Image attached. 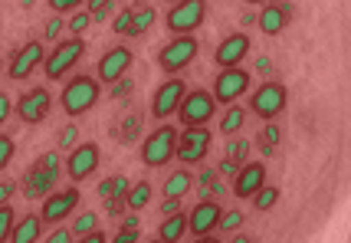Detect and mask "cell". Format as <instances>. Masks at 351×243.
I'll use <instances>...</instances> for the list:
<instances>
[{"label":"cell","mask_w":351,"mask_h":243,"mask_svg":"<svg viewBox=\"0 0 351 243\" xmlns=\"http://www.w3.org/2000/svg\"><path fill=\"white\" fill-rule=\"evenodd\" d=\"M289 106V89L282 82H263L260 89L250 95V112H256L263 121H273L282 115V108Z\"/></svg>","instance_id":"9c48e42d"},{"label":"cell","mask_w":351,"mask_h":243,"mask_svg":"<svg viewBox=\"0 0 351 243\" xmlns=\"http://www.w3.org/2000/svg\"><path fill=\"white\" fill-rule=\"evenodd\" d=\"M263 184H266V165H263V161H246V165H240V171L233 174V194L240 200H250Z\"/></svg>","instance_id":"e0dca14e"},{"label":"cell","mask_w":351,"mask_h":243,"mask_svg":"<svg viewBox=\"0 0 351 243\" xmlns=\"http://www.w3.org/2000/svg\"><path fill=\"white\" fill-rule=\"evenodd\" d=\"M246 154H250V141H246V138H233V141L227 145V158H230V161L243 165Z\"/></svg>","instance_id":"1f68e13d"},{"label":"cell","mask_w":351,"mask_h":243,"mask_svg":"<svg viewBox=\"0 0 351 243\" xmlns=\"http://www.w3.org/2000/svg\"><path fill=\"white\" fill-rule=\"evenodd\" d=\"M89 23H92L89 10H79L76 16H69V20H66V27H69V33H73V36H82V33L89 30Z\"/></svg>","instance_id":"d6a6232c"},{"label":"cell","mask_w":351,"mask_h":243,"mask_svg":"<svg viewBox=\"0 0 351 243\" xmlns=\"http://www.w3.org/2000/svg\"><path fill=\"white\" fill-rule=\"evenodd\" d=\"M99 198H102V200H112V198H115V178L99 181Z\"/></svg>","instance_id":"7bdbcfd3"},{"label":"cell","mask_w":351,"mask_h":243,"mask_svg":"<svg viewBox=\"0 0 351 243\" xmlns=\"http://www.w3.org/2000/svg\"><path fill=\"white\" fill-rule=\"evenodd\" d=\"M43 237V220L40 213H27L14 224V233H10V243H36Z\"/></svg>","instance_id":"7402d4cb"},{"label":"cell","mask_w":351,"mask_h":243,"mask_svg":"<svg viewBox=\"0 0 351 243\" xmlns=\"http://www.w3.org/2000/svg\"><path fill=\"white\" fill-rule=\"evenodd\" d=\"M230 243H253V240H250L246 233H237V237H233V240H230Z\"/></svg>","instance_id":"f5cc1de1"},{"label":"cell","mask_w":351,"mask_h":243,"mask_svg":"<svg viewBox=\"0 0 351 243\" xmlns=\"http://www.w3.org/2000/svg\"><path fill=\"white\" fill-rule=\"evenodd\" d=\"M246 53H250V36H246V33H230V36H223L220 46H217L214 62L220 69H230V66H240V62L246 60Z\"/></svg>","instance_id":"d6986e66"},{"label":"cell","mask_w":351,"mask_h":243,"mask_svg":"<svg viewBox=\"0 0 351 243\" xmlns=\"http://www.w3.org/2000/svg\"><path fill=\"white\" fill-rule=\"evenodd\" d=\"M194 243H220V240H217V237H210V233H207V237H194Z\"/></svg>","instance_id":"816d5d0a"},{"label":"cell","mask_w":351,"mask_h":243,"mask_svg":"<svg viewBox=\"0 0 351 243\" xmlns=\"http://www.w3.org/2000/svg\"><path fill=\"white\" fill-rule=\"evenodd\" d=\"M154 23V10L152 7H138L135 16H132V30H128V36H141V33L148 30Z\"/></svg>","instance_id":"4316f807"},{"label":"cell","mask_w":351,"mask_h":243,"mask_svg":"<svg viewBox=\"0 0 351 243\" xmlns=\"http://www.w3.org/2000/svg\"><path fill=\"white\" fill-rule=\"evenodd\" d=\"M82 3H86V0H49V10H53V14H73Z\"/></svg>","instance_id":"f35d334b"},{"label":"cell","mask_w":351,"mask_h":243,"mask_svg":"<svg viewBox=\"0 0 351 243\" xmlns=\"http://www.w3.org/2000/svg\"><path fill=\"white\" fill-rule=\"evenodd\" d=\"M256 69H260L263 76H269V73H273V62L266 60V56H260V60H256Z\"/></svg>","instance_id":"681fc988"},{"label":"cell","mask_w":351,"mask_h":243,"mask_svg":"<svg viewBox=\"0 0 351 243\" xmlns=\"http://www.w3.org/2000/svg\"><path fill=\"white\" fill-rule=\"evenodd\" d=\"M14 152H16L14 138H10V135H0V174L7 171V165H10V161H14Z\"/></svg>","instance_id":"836d02e7"},{"label":"cell","mask_w":351,"mask_h":243,"mask_svg":"<svg viewBox=\"0 0 351 243\" xmlns=\"http://www.w3.org/2000/svg\"><path fill=\"white\" fill-rule=\"evenodd\" d=\"M184 233H187V213L178 211V213H168V217L161 220L158 240L161 243H178V240H184Z\"/></svg>","instance_id":"603a6c76"},{"label":"cell","mask_w":351,"mask_h":243,"mask_svg":"<svg viewBox=\"0 0 351 243\" xmlns=\"http://www.w3.org/2000/svg\"><path fill=\"white\" fill-rule=\"evenodd\" d=\"M152 194H154L152 181H138L135 187H128V198H125V207H128L132 213L145 211V207H148V200H152Z\"/></svg>","instance_id":"cb8c5ba5"},{"label":"cell","mask_w":351,"mask_h":243,"mask_svg":"<svg viewBox=\"0 0 351 243\" xmlns=\"http://www.w3.org/2000/svg\"><path fill=\"white\" fill-rule=\"evenodd\" d=\"M220 213H223V207H220L217 200L204 198L197 207H194V211L187 213V233H194V237H207L210 230H217Z\"/></svg>","instance_id":"ac0fdd59"},{"label":"cell","mask_w":351,"mask_h":243,"mask_svg":"<svg viewBox=\"0 0 351 243\" xmlns=\"http://www.w3.org/2000/svg\"><path fill=\"white\" fill-rule=\"evenodd\" d=\"M14 108H16V115H20V121H27V125H40V121H46L49 108H53V95H49L46 86H36V89L23 92V95L16 99Z\"/></svg>","instance_id":"4fadbf2b"},{"label":"cell","mask_w":351,"mask_h":243,"mask_svg":"<svg viewBox=\"0 0 351 243\" xmlns=\"http://www.w3.org/2000/svg\"><path fill=\"white\" fill-rule=\"evenodd\" d=\"M132 16H135V10H132V7L119 10V16L112 20V30L119 33V36H128V30H132Z\"/></svg>","instance_id":"e575fe53"},{"label":"cell","mask_w":351,"mask_h":243,"mask_svg":"<svg viewBox=\"0 0 351 243\" xmlns=\"http://www.w3.org/2000/svg\"><path fill=\"white\" fill-rule=\"evenodd\" d=\"M86 56V43H82V36H69V40H60V43L53 46V53L43 60V73L49 82H56V79H66L73 69H76L79 62Z\"/></svg>","instance_id":"7a4b0ae2"},{"label":"cell","mask_w":351,"mask_h":243,"mask_svg":"<svg viewBox=\"0 0 351 243\" xmlns=\"http://www.w3.org/2000/svg\"><path fill=\"white\" fill-rule=\"evenodd\" d=\"M16 213L10 204H0V243H10V233H14Z\"/></svg>","instance_id":"f1b7e54d"},{"label":"cell","mask_w":351,"mask_h":243,"mask_svg":"<svg viewBox=\"0 0 351 243\" xmlns=\"http://www.w3.org/2000/svg\"><path fill=\"white\" fill-rule=\"evenodd\" d=\"M99 161H102L99 145H95V141H82L76 148H69V154H66V174L76 184H82L99 171Z\"/></svg>","instance_id":"8fae6325"},{"label":"cell","mask_w":351,"mask_h":243,"mask_svg":"<svg viewBox=\"0 0 351 243\" xmlns=\"http://www.w3.org/2000/svg\"><path fill=\"white\" fill-rule=\"evenodd\" d=\"M194 187V174L187 171V167H178V171H171L168 178H165V187H161V194H165V200H181L187 191Z\"/></svg>","instance_id":"44dd1931"},{"label":"cell","mask_w":351,"mask_h":243,"mask_svg":"<svg viewBox=\"0 0 351 243\" xmlns=\"http://www.w3.org/2000/svg\"><path fill=\"white\" fill-rule=\"evenodd\" d=\"M99 95H102V86H99V79L95 76H86V73H79L73 76L60 92V106L62 112L69 115V119H79V115H86L89 108H95L99 102Z\"/></svg>","instance_id":"6da1fadb"},{"label":"cell","mask_w":351,"mask_h":243,"mask_svg":"<svg viewBox=\"0 0 351 243\" xmlns=\"http://www.w3.org/2000/svg\"><path fill=\"white\" fill-rule=\"evenodd\" d=\"M10 112H14V99H10L7 92H0V125L10 119Z\"/></svg>","instance_id":"b9f144b4"},{"label":"cell","mask_w":351,"mask_h":243,"mask_svg":"<svg viewBox=\"0 0 351 243\" xmlns=\"http://www.w3.org/2000/svg\"><path fill=\"white\" fill-rule=\"evenodd\" d=\"M132 62H135V53H132L125 43L106 49V53H102V60L95 62V79H99V86H115L119 79L128 76Z\"/></svg>","instance_id":"ba28073f"},{"label":"cell","mask_w":351,"mask_h":243,"mask_svg":"<svg viewBox=\"0 0 351 243\" xmlns=\"http://www.w3.org/2000/svg\"><path fill=\"white\" fill-rule=\"evenodd\" d=\"M292 14H295V7L292 3H263V14L256 16V23H260V30L266 33V36H279V33L289 27Z\"/></svg>","instance_id":"ffe728a7"},{"label":"cell","mask_w":351,"mask_h":243,"mask_svg":"<svg viewBox=\"0 0 351 243\" xmlns=\"http://www.w3.org/2000/svg\"><path fill=\"white\" fill-rule=\"evenodd\" d=\"M148 243H161V240H148Z\"/></svg>","instance_id":"11a10c76"},{"label":"cell","mask_w":351,"mask_h":243,"mask_svg":"<svg viewBox=\"0 0 351 243\" xmlns=\"http://www.w3.org/2000/svg\"><path fill=\"white\" fill-rule=\"evenodd\" d=\"M62 30H66V20H62V16H53V20H49V23H46L43 36H46V40H53V43H56V36H60Z\"/></svg>","instance_id":"ab89813d"},{"label":"cell","mask_w":351,"mask_h":243,"mask_svg":"<svg viewBox=\"0 0 351 243\" xmlns=\"http://www.w3.org/2000/svg\"><path fill=\"white\" fill-rule=\"evenodd\" d=\"M237 227H243V211L233 207V211H223L220 220H217V230H227V233H237Z\"/></svg>","instance_id":"f546056e"},{"label":"cell","mask_w":351,"mask_h":243,"mask_svg":"<svg viewBox=\"0 0 351 243\" xmlns=\"http://www.w3.org/2000/svg\"><path fill=\"white\" fill-rule=\"evenodd\" d=\"M86 7H89V14H92V23H95V20H106L112 0H86Z\"/></svg>","instance_id":"74e56055"},{"label":"cell","mask_w":351,"mask_h":243,"mask_svg":"<svg viewBox=\"0 0 351 243\" xmlns=\"http://www.w3.org/2000/svg\"><path fill=\"white\" fill-rule=\"evenodd\" d=\"M168 3H178V0H168Z\"/></svg>","instance_id":"9f6ffc18"},{"label":"cell","mask_w":351,"mask_h":243,"mask_svg":"<svg viewBox=\"0 0 351 243\" xmlns=\"http://www.w3.org/2000/svg\"><path fill=\"white\" fill-rule=\"evenodd\" d=\"M243 121H246V108L243 106H227V112H223V119H220V132L227 138H233L240 128H243Z\"/></svg>","instance_id":"d4e9b609"},{"label":"cell","mask_w":351,"mask_h":243,"mask_svg":"<svg viewBox=\"0 0 351 243\" xmlns=\"http://www.w3.org/2000/svg\"><path fill=\"white\" fill-rule=\"evenodd\" d=\"M178 135L181 128L174 125H158L152 135L141 141V165L145 167H165L178 152Z\"/></svg>","instance_id":"3957f363"},{"label":"cell","mask_w":351,"mask_h":243,"mask_svg":"<svg viewBox=\"0 0 351 243\" xmlns=\"http://www.w3.org/2000/svg\"><path fill=\"white\" fill-rule=\"evenodd\" d=\"M14 191H16L14 181H0V204H7V200L14 198Z\"/></svg>","instance_id":"f6af8a7d"},{"label":"cell","mask_w":351,"mask_h":243,"mask_svg":"<svg viewBox=\"0 0 351 243\" xmlns=\"http://www.w3.org/2000/svg\"><path fill=\"white\" fill-rule=\"evenodd\" d=\"M204 16H207V0H178L165 14V27L174 36H187L204 23Z\"/></svg>","instance_id":"5b68a950"},{"label":"cell","mask_w":351,"mask_h":243,"mask_svg":"<svg viewBox=\"0 0 351 243\" xmlns=\"http://www.w3.org/2000/svg\"><path fill=\"white\" fill-rule=\"evenodd\" d=\"M197 49H200V43L194 40V33L174 36V40H168V43L158 49V66H161L168 76H178V73H184L191 62L197 60Z\"/></svg>","instance_id":"277c9868"},{"label":"cell","mask_w":351,"mask_h":243,"mask_svg":"<svg viewBox=\"0 0 351 243\" xmlns=\"http://www.w3.org/2000/svg\"><path fill=\"white\" fill-rule=\"evenodd\" d=\"M246 3H253V7H260V3H269V0H246Z\"/></svg>","instance_id":"db71d44e"},{"label":"cell","mask_w":351,"mask_h":243,"mask_svg":"<svg viewBox=\"0 0 351 243\" xmlns=\"http://www.w3.org/2000/svg\"><path fill=\"white\" fill-rule=\"evenodd\" d=\"M115 198H128V178L125 174H115Z\"/></svg>","instance_id":"ee69618b"},{"label":"cell","mask_w":351,"mask_h":243,"mask_svg":"<svg viewBox=\"0 0 351 243\" xmlns=\"http://www.w3.org/2000/svg\"><path fill=\"white\" fill-rule=\"evenodd\" d=\"M161 211H165V217H168V213H178L181 211V200H165V204H161Z\"/></svg>","instance_id":"c3c4849f"},{"label":"cell","mask_w":351,"mask_h":243,"mask_svg":"<svg viewBox=\"0 0 351 243\" xmlns=\"http://www.w3.org/2000/svg\"><path fill=\"white\" fill-rule=\"evenodd\" d=\"M56 178H60V154L56 152H46L36 165H33V171L27 174V181H23V187H27V194H53V184H56Z\"/></svg>","instance_id":"7c38bea8"},{"label":"cell","mask_w":351,"mask_h":243,"mask_svg":"<svg viewBox=\"0 0 351 243\" xmlns=\"http://www.w3.org/2000/svg\"><path fill=\"white\" fill-rule=\"evenodd\" d=\"M112 243H138V217H135V213H132V217L122 224V230L115 233V240H112Z\"/></svg>","instance_id":"4dcf8cb0"},{"label":"cell","mask_w":351,"mask_h":243,"mask_svg":"<svg viewBox=\"0 0 351 243\" xmlns=\"http://www.w3.org/2000/svg\"><path fill=\"white\" fill-rule=\"evenodd\" d=\"M276 204H279V187L276 184H263L260 191L253 194V207L256 211H273Z\"/></svg>","instance_id":"484cf974"},{"label":"cell","mask_w":351,"mask_h":243,"mask_svg":"<svg viewBox=\"0 0 351 243\" xmlns=\"http://www.w3.org/2000/svg\"><path fill=\"white\" fill-rule=\"evenodd\" d=\"M210 141H214V135H210V128H207V125L181 128V135H178V152H174V158H178L184 167H187V165H200V161L207 158V152H210Z\"/></svg>","instance_id":"52a82bcc"},{"label":"cell","mask_w":351,"mask_h":243,"mask_svg":"<svg viewBox=\"0 0 351 243\" xmlns=\"http://www.w3.org/2000/svg\"><path fill=\"white\" fill-rule=\"evenodd\" d=\"M184 92H187L184 79H174V76H171L168 82H161V86L154 89V95H152V115H154V119H158V121L171 119V115L178 112V106H181Z\"/></svg>","instance_id":"9a60e30c"},{"label":"cell","mask_w":351,"mask_h":243,"mask_svg":"<svg viewBox=\"0 0 351 243\" xmlns=\"http://www.w3.org/2000/svg\"><path fill=\"white\" fill-rule=\"evenodd\" d=\"M250 92V69H240V66H230V69H220L214 82V102L217 106H233L240 95Z\"/></svg>","instance_id":"30bf717a"},{"label":"cell","mask_w":351,"mask_h":243,"mask_svg":"<svg viewBox=\"0 0 351 243\" xmlns=\"http://www.w3.org/2000/svg\"><path fill=\"white\" fill-rule=\"evenodd\" d=\"M92 230H99V213L95 211L79 213L76 220H73V233H76V237H86V233H92Z\"/></svg>","instance_id":"83f0119b"},{"label":"cell","mask_w":351,"mask_h":243,"mask_svg":"<svg viewBox=\"0 0 351 243\" xmlns=\"http://www.w3.org/2000/svg\"><path fill=\"white\" fill-rule=\"evenodd\" d=\"M181 115V128H194V125H210V119L217 115V102L207 89H187L178 106Z\"/></svg>","instance_id":"8992f818"},{"label":"cell","mask_w":351,"mask_h":243,"mask_svg":"<svg viewBox=\"0 0 351 243\" xmlns=\"http://www.w3.org/2000/svg\"><path fill=\"white\" fill-rule=\"evenodd\" d=\"M200 184H217V171L210 167V171H200Z\"/></svg>","instance_id":"f907efd6"},{"label":"cell","mask_w":351,"mask_h":243,"mask_svg":"<svg viewBox=\"0 0 351 243\" xmlns=\"http://www.w3.org/2000/svg\"><path fill=\"white\" fill-rule=\"evenodd\" d=\"M237 171H240V165H237V161H230V158H223V161H220V174H237Z\"/></svg>","instance_id":"7dc6e473"},{"label":"cell","mask_w":351,"mask_h":243,"mask_svg":"<svg viewBox=\"0 0 351 243\" xmlns=\"http://www.w3.org/2000/svg\"><path fill=\"white\" fill-rule=\"evenodd\" d=\"M79 191L76 187H69V191H53V194H46L43 198V211H40V220L43 224H49V227H56V224H62L69 213L79 207Z\"/></svg>","instance_id":"5bb4252c"},{"label":"cell","mask_w":351,"mask_h":243,"mask_svg":"<svg viewBox=\"0 0 351 243\" xmlns=\"http://www.w3.org/2000/svg\"><path fill=\"white\" fill-rule=\"evenodd\" d=\"M46 243H76V233H73V227H53Z\"/></svg>","instance_id":"8d00e7d4"},{"label":"cell","mask_w":351,"mask_h":243,"mask_svg":"<svg viewBox=\"0 0 351 243\" xmlns=\"http://www.w3.org/2000/svg\"><path fill=\"white\" fill-rule=\"evenodd\" d=\"M79 243H108V237L102 233V230H92V233H86V237H79Z\"/></svg>","instance_id":"bcb514c9"},{"label":"cell","mask_w":351,"mask_h":243,"mask_svg":"<svg viewBox=\"0 0 351 243\" xmlns=\"http://www.w3.org/2000/svg\"><path fill=\"white\" fill-rule=\"evenodd\" d=\"M135 89V82H132V79L125 76V79H119V82H115V86H112V99H125V95H128V92Z\"/></svg>","instance_id":"60d3db41"},{"label":"cell","mask_w":351,"mask_h":243,"mask_svg":"<svg viewBox=\"0 0 351 243\" xmlns=\"http://www.w3.org/2000/svg\"><path fill=\"white\" fill-rule=\"evenodd\" d=\"M79 145V121H69L60 132V145L56 148H76Z\"/></svg>","instance_id":"d590c367"},{"label":"cell","mask_w":351,"mask_h":243,"mask_svg":"<svg viewBox=\"0 0 351 243\" xmlns=\"http://www.w3.org/2000/svg\"><path fill=\"white\" fill-rule=\"evenodd\" d=\"M46 60V49H43V40H27V46H20L14 53V60L7 66V76L20 82V79H27L33 69H40Z\"/></svg>","instance_id":"2e32d148"}]
</instances>
